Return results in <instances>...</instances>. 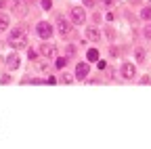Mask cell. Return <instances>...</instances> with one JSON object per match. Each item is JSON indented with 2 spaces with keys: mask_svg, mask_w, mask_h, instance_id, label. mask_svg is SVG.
<instances>
[{
  "mask_svg": "<svg viewBox=\"0 0 151 149\" xmlns=\"http://www.w3.org/2000/svg\"><path fill=\"white\" fill-rule=\"evenodd\" d=\"M61 82H65V84H71V82H73V76H71V73H65V71H63V76H61Z\"/></svg>",
  "mask_w": 151,
  "mask_h": 149,
  "instance_id": "17",
  "label": "cell"
},
{
  "mask_svg": "<svg viewBox=\"0 0 151 149\" xmlns=\"http://www.w3.org/2000/svg\"><path fill=\"white\" fill-rule=\"evenodd\" d=\"M57 30H59V34L63 36V38H71V36H73L71 23L67 19H63V17H57Z\"/></svg>",
  "mask_w": 151,
  "mask_h": 149,
  "instance_id": "4",
  "label": "cell"
},
{
  "mask_svg": "<svg viewBox=\"0 0 151 149\" xmlns=\"http://www.w3.org/2000/svg\"><path fill=\"white\" fill-rule=\"evenodd\" d=\"M92 19H94V23H99V21H101V15H99V13H94V15H92Z\"/></svg>",
  "mask_w": 151,
  "mask_h": 149,
  "instance_id": "26",
  "label": "cell"
},
{
  "mask_svg": "<svg viewBox=\"0 0 151 149\" xmlns=\"http://www.w3.org/2000/svg\"><path fill=\"white\" fill-rule=\"evenodd\" d=\"M134 57H137L139 63H143V61H145V50H143V48H137V50H134Z\"/></svg>",
  "mask_w": 151,
  "mask_h": 149,
  "instance_id": "14",
  "label": "cell"
},
{
  "mask_svg": "<svg viewBox=\"0 0 151 149\" xmlns=\"http://www.w3.org/2000/svg\"><path fill=\"white\" fill-rule=\"evenodd\" d=\"M69 17H71V21H73L76 25L86 23V11H84L82 6H71V9H69Z\"/></svg>",
  "mask_w": 151,
  "mask_h": 149,
  "instance_id": "3",
  "label": "cell"
},
{
  "mask_svg": "<svg viewBox=\"0 0 151 149\" xmlns=\"http://www.w3.org/2000/svg\"><path fill=\"white\" fill-rule=\"evenodd\" d=\"M76 55V46H67V57H73Z\"/></svg>",
  "mask_w": 151,
  "mask_h": 149,
  "instance_id": "22",
  "label": "cell"
},
{
  "mask_svg": "<svg viewBox=\"0 0 151 149\" xmlns=\"http://www.w3.org/2000/svg\"><path fill=\"white\" fill-rule=\"evenodd\" d=\"M0 82H2V84H9V82H11V76H9V73H4V76L0 78Z\"/></svg>",
  "mask_w": 151,
  "mask_h": 149,
  "instance_id": "21",
  "label": "cell"
},
{
  "mask_svg": "<svg viewBox=\"0 0 151 149\" xmlns=\"http://www.w3.org/2000/svg\"><path fill=\"white\" fill-rule=\"evenodd\" d=\"M105 38H109V40H113V38H116V32H113L111 27H107V30H105Z\"/></svg>",
  "mask_w": 151,
  "mask_h": 149,
  "instance_id": "18",
  "label": "cell"
},
{
  "mask_svg": "<svg viewBox=\"0 0 151 149\" xmlns=\"http://www.w3.org/2000/svg\"><path fill=\"white\" fill-rule=\"evenodd\" d=\"M6 6V0H0V9H4Z\"/></svg>",
  "mask_w": 151,
  "mask_h": 149,
  "instance_id": "28",
  "label": "cell"
},
{
  "mask_svg": "<svg viewBox=\"0 0 151 149\" xmlns=\"http://www.w3.org/2000/svg\"><path fill=\"white\" fill-rule=\"evenodd\" d=\"M111 2H113V0H103V6H107V9H109V6H111Z\"/></svg>",
  "mask_w": 151,
  "mask_h": 149,
  "instance_id": "27",
  "label": "cell"
},
{
  "mask_svg": "<svg viewBox=\"0 0 151 149\" xmlns=\"http://www.w3.org/2000/svg\"><path fill=\"white\" fill-rule=\"evenodd\" d=\"M65 65H67V57H59V59H57V67H59V69H65Z\"/></svg>",
  "mask_w": 151,
  "mask_h": 149,
  "instance_id": "16",
  "label": "cell"
},
{
  "mask_svg": "<svg viewBox=\"0 0 151 149\" xmlns=\"http://www.w3.org/2000/svg\"><path fill=\"white\" fill-rule=\"evenodd\" d=\"M11 9H13V13L19 15V17H23V15L27 13V4L23 2V0H11Z\"/></svg>",
  "mask_w": 151,
  "mask_h": 149,
  "instance_id": "6",
  "label": "cell"
},
{
  "mask_svg": "<svg viewBox=\"0 0 151 149\" xmlns=\"http://www.w3.org/2000/svg\"><path fill=\"white\" fill-rule=\"evenodd\" d=\"M9 46H11L13 50H21V48L27 46V36H25V32H23L21 27H15V30L9 34Z\"/></svg>",
  "mask_w": 151,
  "mask_h": 149,
  "instance_id": "1",
  "label": "cell"
},
{
  "mask_svg": "<svg viewBox=\"0 0 151 149\" xmlns=\"http://www.w3.org/2000/svg\"><path fill=\"white\" fill-rule=\"evenodd\" d=\"M120 73H122V78H126V80H134V78H137V67H134V63H130V61L122 63Z\"/></svg>",
  "mask_w": 151,
  "mask_h": 149,
  "instance_id": "5",
  "label": "cell"
},
{
  "mask_svg": "<svg viewBox=\"0 0 151 149\" xmlns=\"http://www.w3.org/2000/svg\"><path fill=\"white\" fill-rule=\"evenodd\" d=\"M40 6H42L44 11H50V9H52V0H40Z\"/></svg>",
  "mask_w": 151,
  "mask_h": 149,
  "instance_id": "15",
  "label": "cell"
},
{
  "mask_svg": "<svg viewBox=\"0 0 151 149\" xmlns=\"http://www.w3.org/2000/svg\"><path fill=\"white\" fill-rule=\"evenodd\" d=\"M88 71H90L88 63H78V65H76V78H78V80H84V78L88 76Z\"/></svg>",
  "mask_w": 151,
  "mask_h": 149,
  "instance_id": "7",
  "label": "cell"
},
{
  "mask_svg": "<svg viewBox=\"0 0 151 149\" xmlns=\"http://www.w3.org/2000/svg\"><path fill=\"white\" fill-rule=\"evenodd\" d=\"M9 25H11L9 15H6V13H0V34H2V32H6V30H9Z\"/></svg>",
  "mask_w": 151,
  "mask_h": 149,
  "instance_id": "11",
  "label": "cell"
},
{
  "mask_svg": "<svg viewBox=\"0 0 151 149\" xmlns=\"http://www.w3.org/2000/svg\"><path fill=\"white\" fill-rule=\"evenodd\" d=\"M27 57H29V59H36V57H38V53H36V50H32V48H29V53H27Z\"/></svg>",
  "mask_w": 151,
  "mask_h": 149,
  "instance_id": "25",
  "label": "cell"
},
{
  "mask_svg": "<svg viewBox=\"0 0 151 149\" xmlns=\"http://www.w3.org/2000/svg\"><path fill=\"white\" fill-rule=\"evenodd\" d=\"M6 67H9V69H19V57H17L15 53L6 57Z\"/></svg>",
  "mask_w": 151,
  "mask_h": 149,
  "instance_id": "10",
  "label": "cell"
},
{
  "mask_svg": "<svg viewBox=\"0 0 151 149\" xmlns=\"http://www.w3.org/2000/svg\"><path fill=\"white\" fill-rule=\"evenodd\" d=\"M109 55H111V57H120V50H118L116 46H111V48H109Z\"/></svg>",
  "mask_w": 151,
  "mask_h": 149,
  "instance_id": "19",
  "label": "cell"
},
{
  "mask_svg": "<svg viewBox=\"0 0 151 149\" xmlns=\"http://www.w3.org/2000/svg\"><path fill=\"white\" fill-rule=\"evenodd\" d=\"M141 84H151V78H149V76H143V78H141Z\"/></svg>",
  "mask_w": 151,
  "mask_h": 149,
  "instance_id": "24",
  "label": "cell"
},
{
  "mask_svg": "<svg viewBox=\"0 0 151 149\" xmlns=\"http://www.w3.org/2000/svg\"><path fill=\"white\" fill-rule=\"evenodd\" d=\"M141 19H145V21L151 19V6H145V9L141 11Z\"/></svg>",
  "mask_w": 151,
  "mask_h": 149,
  "instance_id": "13",
  "label": "cell"
},
{
  "mask_svg": "<svg viewBox=\"0 0 151 149\" xmlns=\"http://www.w3.org/2000/svg\"><path fill=\"white\" fill-rule=\"evenodd\" d=\"M86 57H88V61H99V50L97 48H90L86 53Z\"/></svg>",
  "mask_w": 151,
  "mask_h": 149,
  "instance_id": "12",
  "label": "cell"
},
{
  "mask_svg": "<svg viewBox=\"0 0 151 149\" xmlns=\"http://www.w3.org/2000/svg\"><path fill=\"white\" fill-rule=\"evenodd\" d=\"M82 2H84V6H94V4H97V0H82Z\"/></svg>",
  "mask_w": 151,
  "mask_h": 149,
  "instance_id": "20",
  "label": "cell"
},
{
  "mask_svg": "<svg viewBox=\"0 0 151 149\" xmlns=\"http://www.w3.org/2000/svg\"><path fill=\"white\" fill-rule=\"evenodd\" d=\"M40 53L44 55V57H55L57 46H55V44H50V42H44V44L40 46Z\"/></svg>",
  "mask_w": 151,
  "mask_h": 149,
  "instance_id": "9",
  "label": "cell"
},
{
  "mask_svg": "<svg viewBox=\"0 0 151 149\" xmlns=\"http://www.w3.org/2000/svg\"><path fill=\"white\" fill-rule=\"evenodd\" d=\"M86 40H90V42H99L101 40V32L97 30V27H86Z\"/></svg>",
  "mask_w": 151,
  "mask_h": 149,
  "instance_id": "8",
  "label": "cell"
},
{
  "mask_svg": "<svg viewBox=\"0 0 151 149\" xmlns=\"http://www.w3.org/2000/svg\"><path fill=\"white\" fill-rule=\"evenodd\" d=\"M143 34H145V38H151V25H147V27H145V32H143Z\"/></svg>",
  "mask_w": 151,
  "mask_h": 149,
  "instance_id": "23",
  "label": "cell"
},
{
  "mask_svg": "<svg viewBox=\"0 0 151 149\" xmlns=\"http://www.w3.org/2000/svg\"><path fill=\"white\" fill-rule=\"evenodd\" d=\"M36 34L40 36L42 40H50V38H52V34H55V30H52V25H50V23L40 21V23L36 25Z\"/></svg>",
  "mask_w": 151,
  "mask_h": 149,
  "instance_id": "2",
  "label": "cell"
}]
</instances>
